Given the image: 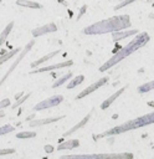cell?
I'll list each match as a JSON object with an SVG mask.
<instances>
[{"instance_id":"6da1fadb","label":"cell","mask_w":154,"mask_h":159,"mask_svg":"<svg viewBox=\"0 0 154 159\" xmlns=\"http://www.w3.org/2000/svg\"><path fill=\"white\" fill-rule=\"evenodd\" d=\"M130 26V19L128 15H120V16H113L111 19L102 20L99 22H96L91 26L84 27L83 34L86 35H98V34H106V32H114L119 30H124Z\"/></svg>"},{"instance_id":"7a4b0ae2","label":"cell","mask_w":154,"mask_h":159,"mask_svg":"<svg viewBox=\"0 0 154 159\" xmlns=\"http://www.w3.org/2000/svg\"><path fill=\"white\" fill-rule=\"evenodd\" d=\"M148 41H149V35H148L147 32L139 34L134 40H132L128 45H125L123 48H120L112 58H109L103 66H101V67H99V71H101V72H104V71L109 70L112 66H114L116 63H118V62L122 61L123 58L128 57V56H129L130 53H133L134 51L139 50V48H140L142 46H144Z\"/></svg>"},{"instance_id":"3957f363","label":"cell","mask_w":154,"mask_h":159,"mask_svg":"<svg viewBox=\"0 0 154 159\" xmlns=\"http://www.w3.org/2000/svg\"><path fill=\"white\" fill-rule=\"evenodd\" d=\"M150 123H154V113H150V114H145L143 117H139L137 119H133L130 122H127L122 125H118V127H114L107 132H104L103 134H101L99 137H104V135H112V134H119V133H123V132H127V130H130V129H135V128H139V127H143V125H148Z\"/></svg>"},{"instance_id":"277c9868","label":"cell","mask_w":154,"mask_h":159,"mask_svg":"<svg viewBox=\"0 0 154 159\" xmlns=\"http://www.w3.org/2000/svg\"><path fill=\"white\" fill-rule=\"evenodd\" d=\"M63 101V96L61 94H55L47 99H43L42 102L37 103L35 107H34V111L35 112H38V111H42V109H48L51 107H56L57 104H60L61 102Z\"/></svg>"},{"instance_id":"5b68a950","label":"cell","mask_w":154,"mask_h":159,"mask_svg":"<svg viewBox=\"0 0 154 159\" xmlns=\"http://www.w3.org/2000/svg\"><path fill=\"white\" fill-rule=\"evenodd\" d=\"M34 43H35V41H34V40H31V41H30V42H29V43H27V45L25 46V48L22 50V52L20 53V56H19V57H17V58L15 60V62H14V63L11 65V67H10V68L7 70V72H6V73L4 75V77L1 78V81H0V86H1V84H2V83H4L5 81H6V78H7V77H9V76H10L11 73H12L14 68H15V67H16V66H17V65H19V63L21 62V60H22V58L25 57V55H26V53H27V52H29V51L31 50V47L34 46Z\"/></svg>"},{"instance_id":"8992f818","label":"cell","mask_w":154,"mask_h":159,"mask_svg":"<svg viewBox=\"0 0 154 159\" xmlns=\"http://www.w3.org/2000/svg\"><path fill=\"white\" fill-rule=\"evenodd\" d=\"M72 65H73V61L72 60H66V61L60 62V63H55V65H51V66H46V67H40L37 70H32L30 73L34 75V73H41V72H47V71H52V70H60V68L70 67Z\"/></svg>"},{"instance_id":"52a82bcc","label":"cell","mask_w":154,"mask_h":159,"mask_svg":"<svg viewBox=\"0 0 154 159\" xmlns=\"http://www.w3.org/2000/svg\"><path fill=\"white\" fill-rule=\"evenodd\" d=\"M108 82V77H103V78H101V80H98L97 82H94L93 84H91V86H88L86 89H83L79 94H77V97H76V99H81V98H83V97H86L87 94H89V93H92V92H94L96 89H98L99 87H102L103 84H106Z\"/></svg>"},{"instance_id":"ba28073f","label":"cell","mask_w":154,"mask_h":159,"mask_svg":"<svg viewBox=\"0 0 154 159\" xmlns=\"http://www.w3.org/2000/svg\"><path fill=\"white\" fill-rule=\"evenodd\" d=\"M57 31V26L55 22H50V24H46L41 27H36L31 31L32 36L34 37H38V36H42L45 34H50V32H56Z\"/></svg>"},{"instance_id":"9c48e42d","label":"cell","mask_w":154,"mask_h":159,"mask_svg":"<svg viewBox=\"0 0 154 159\" xmlns=\"http://www.w3.org/2000/svg\"><path fill=\"white\" fill-rule=\"evenodd\" d=\"M63 158H132V154H91V155H68Z\"/></svg>"},{"instance_id":"30bf717a","label":"cell","mask_w":154,"mask_h":159,"mask_svg":"<svg viewBox=\"0 0 154 159\" xmlns=\"http://www.w3.org/2000/svg\"><path fill=\"white\" fill-rule=\"evenodd\" d=\"M135 34H138V30H124V31L119 30V31L112 32V37L114 41H119L122 39H125V37H128L130 35H135Z\"/></svg>"},{"instance_id":"8fae6325","label":"cell","mask_w":154,"mask_h":159,"mask_svg":"<svg viewBox=\"0 0 154 159\" xmlns=\"http://www.w3.org/2000/svg\"><path fill=\"white\" fill-rule=\"evenodd\" d=\"M60 53V51H52V52H50V53H47V55H45V56H42L41 58H38V60H36V61H34L32 63H31V68H35V67H37L38 65H41V63H45V62H47L48 60H51V58H53L56 55H58Z\"/></svg>"},{"instance_id":"7c38bea8","label":"cell","mask_w":154,"mask_h":159,"mask_svg":"<svg viewBox=\"0 0 154 159\" xmlns=\"http://www.w3.org/2000/svg\"><path fill=\"white\" fill-rule=\"evenodd\" d=\"M78 145H79V142L77 139H70V140H66V142L58 144L57 149L58 150H68V149H75Z\"/></svg>"},{"instance_id":"4fadbf2b","label":"cell","mask_w":154,"mask_h":159,"mask_svg":"<svg viewBox=\"0 0 154 159\" xmlns=\"http://www.w3.org/2000/svg\"><path fill=\"white\" fill-rule=\"evenodd\" d=\"M125 88H127V87H123V88L118 89V91H117L114 94H112V96H111L108 99H106V101H104V102L101 104V108H102V109H107V108H108V107H109V106H111V104H112V103L116 101V98H117V97H119V96H120V94L124 92V89H125Z\"/></svg>"},{"instance_id":"5bb4252c","label":"cell","mask_w":154,"mask_h":159,"mask_svg":"<svg viewBox=\"0 0 154 159\" xmlns=\"http://www.w3.org/2000/svg\"><path fill=\"white\" fill-rule=\"evenodd\" d=\"M89 118H91V113H88V114H87V116H86V117H84L83 119H81V122H78V123H77V124H76L75 127H72V128H71L70 130L65 132V133H63V137H68V135L73 134V133H75L76 130H78L79 128H82V127H83V125H84V124L87 123V120H88Z\"/></svg>"},{"instance_id":"9a60e30c","label":"cell","mask_w":154,"mask_h":159,"mask_svg":"<svg viewBox=\"0 0 154 159\" xmlns=\"http://www.w3.org/2000/svg\"><path fill=\"white\" fill-rule=\"evenodd\" d=\"M16 5L22 6V7H31V9H42L43 6L36 1L31 0H16Z\"/></svg>"},{"instance_id":"2e32d148","label":"cell","mask_w":154,"mask_h":159,"mask_svg":"<svg viewBox=\"0 0 154 159\" xmlns=\"http://www.w3.org/2000/svg\"><path fill=\"white\" fill-rule=\"evenodd\" d=\"M62 118H65V116H61V117H55V118H46V119H37V120H32V122H30V125H31V127H36V125H43V124H48V123L57 122L58 119H62Z\"/></svg>"},{"instance_id":"e0dca14e","label":"cell","mask_w":154,"mask_h":159,"mask_svg":"<svg viewBox=\"0 0 154 159\" xmlns=\"http://www.w3.org/2000/svg\"><path fill=\"white\" fill-rule=\"evenodd\" d=\"M12 27H14V21H10V22L6 25V27L0 32V46H1V45H4V43L6 42V39H7L9 34L11 32Z\"/></svg>"},{"instance_id":"ac0fdd59","label":"cell","mask_w":154,"mask_h":159,"mask_svg":"<svg viewBox=\"0 0 154 159\" xmlns=\"http://www.w3.org/2000/svg\"><path fill=\"white\" fill-rule=\"evenodd\" d=\"M20 47H16V48H14V50H11L10 52H6V53H4L2 56H0V65H2V63H5L7 60H10V58H12L16 53H19L20 52Z\"/></svg>"},{"instance_id":"d6986e66","label":"cell","mask_w":154,"mask_h":159,"mask_svg":"<svg viewBox=\"0 0 154 159\" xmlns=\"http://www.w3.org/2000/svg\"><path fill=\"white\" fill-rule=\"evenodd\" d=\"M72 78V72H68V73H66V75H63L62 77H60L58 80H56L55 82H53V84H52V88H57V87H60V86H62L66 81H68V80H71Z\"/></svg>"},{"instance_id":"ffe728a7","label":"cell","mask_w":154,"mask_h":159,"mask_svg":"<svg viewBox=\"0 0 154 159\" xmlns=\"http://www.w3.org/2000/svg\"><path fill=\"white\" fill-rule=\"evenodd\" d=\"M83 80H84V76H83V75H79V76L75 77L73 80H70V82H68V84H67V88H68V89H71V88H73V87L78 86L79 83H82V82H83Z\"/></svg>"},{"instance_id":"44dd1931","label":"cell","mask_w":154,"mask_h":159,"mask_svg":"<svg viewBox=\"0 0 154 159\" xmlns=\"http://www.w3.org/2000/svg\"><path fill=\"white\" fill-rule=\"evenodd\" d=\"M36 133L35 132H20L16 134V138L19 139H26V138H35Z\"/></svg>"},{"instance_id":"7402d4cb","label":"cell","mask_w":154,"mask_h":159,"mask_svg":"<svg viewBox=\"0 0 154 159\" xmlns=\"http://www.w3.org/2000/svg\"><path fill=\"white\" fill-rule=\"evenodd\" d=\"M153 88H154V81H150V82H148V83L142 84L140 87H138V91L140 93H143V92H148V91H150Z\"/></svg>"},{"instance_id":"603a6c76","label":"cell","mask_w":154,"mask_h":159,"mask_svg":"<svg viewBox=\"0 0 154 159\" xmlns=\"http://www.w3.org/2000/svg\"><path fill=\"white\" fill-rule=\"evenodd\" d=\"M15 128H14V125H11V124H5V125H2V127H0V135H4V134H7V133H10V132H12Z\"/></svg>"},{"instance_id":"cb8c5ba5","label":"cell","mask_w":154,"mask_h":159,"mask_svg":"<svg viewBox=\"0 0 154 159\" xmlns=\"http://www.w3.org/2000/svg\"><path fill=\"white\" fill-rule=\"evenodd\" d=\"M30 96H31V93H27V94H25L24 97H21L20 99H17V101H16V103H15V104H12L11 107H12V108H17V107H19L21 103H24V102H25V101H26V99H27Z\"/></svg>"},{"instance_id":"d4e9b609","label":"cell","mask_w":154,"mask_h":159,"mask_svg":"<svg viewBox=\"0 0 154 159\" xmlns=\"http://www.w3.org/2000/svg\"><path fill=\"white\" fill-rule=\"evenodd\" d=\"M135 0H124V1H122L120 4H118L116 7H114V10H119V9H122V7H124V6H127V5H129V4H132V2H134Z\"/></svg>"},{"instance_id":"484cf974","label":"cell","mask_w":154,"mask_h":159,"mask_svg":"<svg viewBox=\"0 0 154 159\" xmlns=\"http://www.w3.org/2000/svg\"><path fill=\"white\" fill-rule=\"evenodd\" d=\"M9 106H10V99L5 98V99L0 101V109H4V108H6V107H9Z\"/></svg>"},{"instance_id":"4316f807","label":"cell","mask_w":154,"mask_h":159,"mask_svg":"<svg viewBox=\"0 0 154 159\" xmlns=\"http://www.w3.org/2000/svg\"><path fill=\"white\" fill-rule=\"evenodd\" d=\"M15 153V149L10 148V149H0V155H6V154H12Z\"/></svg>"},{"instance_id":"83f0119b","label":"cell","mask_w":154,"mask_h":159,"mask_svg":"<svg viewBox=\"0 0 154 159\" xmlns=\"http://www.w3.org/2000/svg\"><path fill=\"white\" fill-rule=\"evenodd\" d=\"M45 150H46L47 153H51V152L53 150V148H52L51 145H46V147H45Z\"/></svg>"},{"instance_id":"f1b7e54d","label":"cell","mask_w":154,"mask_h":159,"mask_svg":"<svg viewBox=\"0 0 154 159\" xmlns=\"http://www.w3.org/2000/svg\"><path fill=\"white\" fill-rule=\"evenodd\" d=\"M4 116H5V112L4 111H0V118H2Z\"/></svg>"}]
</instances>
